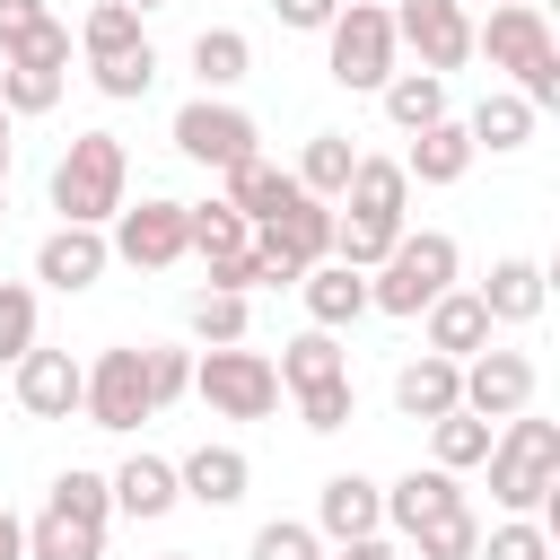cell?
<instances>
[{"mask_svg":"<svg viewBox=\"0 0 560 560\" xmlns=\"http://www.w3.org/2000/svg\"><path fill=\"white\" fill-rule=\"evenodd\" d=\"M472 52H481L490 70H508V88H516L534 114L560 105V35H551L542 0H499L490 18H472Z\"/></svg>","mask_w":560,"mask_h":560,"instance_id":"obj_1","label":"cell"},{"mask_svg":"<svg viewBox=\"0 0 560 560\" xmlns=\"http://www.w3.org/2000/svg\"><path fill=\"white\" fill-rule=\"evenodd\" d=\"M490 499L508 508V516H542V499L560 490V420H542L534 402L525 411H508L499 429H490Z\"/></svg>","mask_w":560,"mask_h":560,"instance_id":"obj_2","label":"cell"},{"mask_svg":"<svg viewBox=\"0 0 560 560\" xmlns=\"http://www.w3.org/2000/svg\"><path fill=\"white\" fill-rule=\"evenodd\" d=\"M52 210L70 219V228H105L122 201H131V149L114 140V131H79L61 158H52Z\"/></svg>","mask_w":560,"mask_h":560,"instance_id":"obj_3","label":"cell"},{"mask_svg":"<svg viewBox=\"0 0 560 560\" xmlns=\"http://www.w3.org/2000/svg\"><path fill=\"white\" fill-rule=\"evenodd\" d=\"M455 271H464V245L446 228H402L385 245V262L368 271V315H402L411 324L438 289H455Z\"/></svg>","mask_w":560,"mask_h":560,"instance_id":"obj_4","label":"cell"},{"mask_svg":"<svg viewBox=\"0 0 560 560\" xmlns=\"http://www.w3.org/2000/svg\"><path fill=\"white\" fill-rule=\"evenodd\" d=\"M402 44H394V9L385 0H341V18L324 26V79L350 96H376L394 79Z\"/></svg>","mask_w":560,"mask_h":560,"instance_id":"obj_5","label":"cell"},{"mask_svg":"<svg viewBox=\"0 0 560 560\" xmlns=\"http://www.w3.org/2000/svg\"><path fill=\"white\" fill-rule=\"evenodd\" d=\"M192 394L210 402V420H271L280 411V368L245 341H210L192 359Z\"/></svg>","mask_w":560,"mask_h":560,"instance_id":"obj_6","label":"cell"},{"mask_svg":"<svg viewBox=\"0 0 560 560\" xmlns=\"http://www.w3.org/2000/svg\"><path fill=\"white\" fill-rule=\"evenodd\" d=\"M79 420L88 429H140V420H158V394H149V368H140V341H114V350H96L88 359V394H79Z\"/></svg>","mask_w":560,"mask_h":560,"instance_id":"obj_7","label":"cell"},{"mask_svg":"<svg viewBox=\"0 0 560 560\" xmlns=\"http://www.w3.org/2000/svg\"><path fill=\"white\" fill-rule=\"evenodd\" d=\"M254 140H262V122H254L245 105H228V96H184V105H175V149H184L192 166H210V175L262 158Z\"/></svg>","mask_w":560,"mask_h":560,"instance_id":"obj_8","label":"cell"},{"mask_svg":"<svg viewBox=\"0 0 560 560\" xmlns=\"http://www.w3.org/2000/svg\"><path fill=\"white\" fill-rule=\"evenodd\" d=\"M105 245H114V262H131V271H175V262H184V201H166V192H149L140 210L122 201V210L105 219Z\"/></svg>","mask_w":560,"mask_h":560,"instance_id":"obj_9","label":"cell"},{"mask_svg":"<svg viewBox=\"0 0 560 560\" xmlns=\"http://www.w3.org/2000/svg\"><path fill=\"white\" fill-rule=\"evenodd\" d=\"M394 44L420 52V70H464L472 61V9L464 0H394Z\"/></svg>","mask_w":560,"mask_h":560,"instance_id":"obj_10","label":"cell"},{"mask_svg":"<svg viewBox=\"0 0 560 560\" xmlns=\"http://www.w3.org/2000/svg\"><path fill=\"white\" fill-rule=\"evenodd\" d=\"M332 210L359 219V228L402 236V228H411V175H402V158H368V149H359V166H350V184H341Z\"/></svg>","mask_w":560,"mask_h":560,"instance_id":"obj_11","label":"cell"},{"mask_svg":"<svg viewBox=\"0 0 560 560\" xmlns=\"http://www.w3.org/2000/svg\"><path fill=\"white\" fill-rule=\"evenodd\" d=\"M9 385H18V411L26 420H70L79 411V394H88V359H70V350H26L18 368H9Z\"/></svg>","mask_w":560,"mask_h":560,"instance_id":"obj_12","label":"cell"},{"mask_svg":"<svg viewBox=\"0 0 560 560\" xmlns=\"http://www.w3.org/2000/svg\"><path fill=\"white\" fill-rule=\"evenodd\" d=\"M534 385H542V376H534V359H525V350H499V341H490V350H472V359H464V411H481V420L525 411V402H534Z\"/></svg>","mask_w":560,"mask_h":560,"instance_id":"obj_13","label":"cell"},{"mask_svg":"<svg viewBox=\"0 0 560 560\" xmlns=\"http://www.w3.org/2000/svg\"><path fill=\"white\" fill-rule=\"evenodd\" d=\"M105 262H114L105 228H70V219H61V228L35 245V280H44V289H61V298L96 289V280H105Z\"/></svg>","mask_w":560,"mask_h":560,"instance_id":"obj_14","label":"cell"},{"mask_svg":"<svg viewBox=\"0 0 560 560\" xmlns=\"http://www.w3.org/2000/svg\"><path fill=\"white\" fill-rule=\"evenodd\" d=\"M175 490L192 499V508H236L245 490H254V464H245V446H228V438H210V446H192V455H175Z\"/></svg>","mask_w":560,"mask_h":560,"instance_id":"obj_15","label":"cell"},{"mask_svg":"<svg viewBox=\"0 0 560 560\" xmlns=\"http://www.w3.org/2000/svg\"><path fill=\"white\" fill-rule=\"evenodd\" d=\"M105 490H114V516H131V525H158V516H175L184 508V490H175V455H122L114 472H105Z\"/></svg>","mask_w":560,"mask_h":560,"instance_id":"obj_16","label":"cell"},{"mask_svg":"<svg viewBox=\"0 0 560 560\" xmlns=\"http://www.w3.org/2000/svg\"><path fill=\"white\" fill-rule=\"evenodd\" d=\"M472 158H481V149H472V131H464L455 114H438V122H420V131H411L402 175H411L420 192H446V184H464V175H472Z\"/></svg>","mask_w":560,"mask_h":560,"instance_id":"obj_17","label":"cell"},{"mask_svg":"<svg viewBox=\"0 0 560 560\" xmlns=\"http://www.w3.org/2000/svg\"><path fill=\"white\" fill-rule=\"evenodd\" d=\"M472 298H481V315H490V324H534V315L551 306V271H542L534 254H499V262H490V280H481Z\"/></svg>","mask_w":560,"mask_h":560,"instance_id":"obj_18","label":"cell"},{"mask_svg":"<svg viewBox=\"0 0 560 560\" xmlns=\"http://www.w3.org/2000/svg\"><path fill=\"white\" fill-rule=\"evenodd\" d=\"M411 324H420V341H429L438 359H472V350H490V332H499V324L481 315V298H472V289H438Z\"/></svg>","mask_w":560,"mask_h":560,"instance_id":"obj_19","label":"cell"},{"mask_svg":"<svg viewBox=\"0 0 560 560\" xmlns=\"http://www.w3.org/2000/svg\"><path fill=\"white\" fill-rule=\"evenodd\" d=\"M298 298H306V324H324V332H350L359 315H368V271H350V262H306L298 271Z\"/></svg>","mask_w":560,"mask_h":560,"instance_id":"obj_20","label":"cell"},{"mask_svg":"<svg viewBox=\"0 0 560 560\" xmlns=\"http://www.w3.org/2000/svg\"><path fill=\"white\" fill-rule=\"evenodd\" d=\"M464 402V359H438V350H420V359H402V376H394V411L402 420H446Z\"/></svg>","mask_w":560,"mask_h":560,"instance_id":"obj_21","label":"cell"},{"mask_svg":"<svg viewBox=\"0 0 560 560\" xmlns=\"http://www.w3.org/2000/svg\"><path fill=\"white\" fill-rule=\"evenodd\" d=\"M376 525H385V481L332 472V481L315 490V534H324V542H350V534H376Z\"/></svg>","mask_w":560,"mask_h":560,"instance_id":"obj_22","label":"cell"},{"mask_svg":"<svg viewBox=\"0 0 560 560\" xmlns=\"http://www.w3.org/2000/svg\"><path fill=\"white\" fill-rule=\"evenodd\" d=\"M464 472H438V464H411L402 481H385V534L402 542L411 525H429V516H446V508H464V490H455Z\"/></svg>","mask_w":560,"mask_h":560,"instance_id":"obj_23","label":"cell"},{"mask_svg":"<svg viewBox=\"0 0 560 560\" xmlns=\"http://www.w3.org/2000/svg\"><path fill=\"white\" fill-rule=\"evenodd\" d=\"M254 236H262L271 254H289V262L306 271V262H324V254H332V201L298 192V201H289V210H271V219H262Z\"/></svg>","mask_w":560,"mask_h":560,"instance_id":"obj_24","label":"cell"},{"mask_svg":"<svg viewBox=\"0 0 560 560\" xmlns=\"http://www.w3.org/2000/svg\"><path fill=\"white\" fill-rule=\"evenodd\" d=\"M534 122H542V114H534V105H525L516 88H490V96H481V105L464 114V131H472V149H490V158H516V149L534 140Z\"/></svg>","mask_w":560,"mask_h":560,"instance_id":"obj_25","label":"cell"},{"mask_svg":"<svg viewBox=\"0 0 560 560\" xmlns=\"http://www.w3.org/2000/svg\"><path fill=\"white\" fill-rule=\"evenodd\" d=\"M298 192H306V184H298L289 166H271V158H245V166H228V175H219V201H236L254 228H262L271 210H289Z\"/></svg>","mask_w":560,"mask_h":560,"instance_id":"obj_26","label":"cell"},{"mask_svg":"<svg viewBox=\"0 0 560 560\" xmlns=\"http://www.w3.org/2000/svg\"><path fill=\"white\" fill-rule=\"evenodd\" d=\"M245 245H254V219H245L236 201H184V254L228 262V254H245Z\"/></svg>","mask_w":560,"mask_h":560,"instance_id":"obj_27","label":"cell"},{"mask_svg":"<svg viewBox=\"0 0 560 560\" xmlns=\"http://www.w3.org/2000/svg\"><path fill=\"white\" fill-rule=\"evenodd\" d=\"M184 61H192V79H201V96H228V88H245V70H254V44H245L236 26H201Z\"/></svg>","mask_w":560,"mask_h":560,"instance_id":"obj_28","label":"cell"},{"mask_svg":"<svg viewBox=\"0 0 560 560\" xmlns=\"http://www.w3.org/2000/svg\"><path fill=\"white\" fill-rule=\"evenodd\" d=\"M26 560H105V525H88V516L44 499V516L26 525Z\"/></svg>","mask_w":560,"mask_h":560,"instance_id":"obj_29","label":"cell"},{"mask_svg":"<svg viewBox=\"0 0 560 560\" xmlns=\"http://www.w3.org/2000/svg\"><path fill=\"white\" fill-rule=\"evenodd\" d=\"M88 79H96V96H114V105H140V96L158 88V44L140 35V44H122V52H96V61H88Z\"/></svg>","mask_w":560,"mask_h":560,"instance_id":"obj_30","label":"cell"},{"mask_svg":"<svg viewBox=\"0 0 560 560\" xmlns=\"http://www.w3.org/2000/svg\"><path fill=\"white\" fill-rule=\"evenodd\" d=\"M376 96H385V122H394L402 140H411L420 122H438V114H446V79H438V70H394Z\"/></svg>","mask_w":560,"mask_h":560,"instance_id":"obj_31","label":"cell"},{"mask_svg":"<svg viewBox=\"0 0 560 560\" xmlns=\"http://www.w3.org/2000/svg\"><path fill=\"white\" fill-rule=\"evenodd\" d=\"M271 368H280V394H298V385H324V376H341V368H350V350H341V332L306 324V332H298V341L271 359Z\"/></svg>","mask_w":560,"mask_h":560,"instance_id":"obj_32","label":"cell"},{"mask_svg":"<svg viewBox=\"0 0 560 560\" xmlns=\"http://www.w3.org/2000/svg\"><path fill=\"white\" fill-rule=\"evenodd\" d=\"M472 551H481V516H472V499L402 534V560H472Z\"/></svg>","mask_w":560,"mask_h":560,"instance_id":"obj_33","label":"cell"},{"mask_svg":"<svg viewBox=\"0 0 560 560\" xmlns=\"http://www.w3.org/2000/svg\"><path fill=\"white\" fill-rule=\"evenodd\" d=\"M350 166H359V149H350V131H315L306 149H298V184L315 192V201H341V184H350Z\"/></svg>","mask_w":560,"mask_h":560,"instance_id":"obj_34","label":"cell"},{"mask_svg":"<svg viewBox=\"0 0 560 560\" xmlns=\"http://www.w3.org/2000/svg\"><path fill=\"white\" fill-rule=\"evenodd\" d=\"M184 324H192L201 350H210V341H245V332H254V298H245V289H192Z\"/></svg>","mask_w":560,"mask_h":560,"instance_id":"obj_35","label":"cell"},{"mask_svg":"<svg viewBox=\"0 0 560 560\" xmlns=\"http://www.w3.org/2000/svg\"><path fill=\"white\" fill-rule=\"evenodd\" d=\"M481 455H490V420H481V411L455 402L446 420H429V464H438V472H472Z\"/></svg>","mask_w":560,"mask_h":560,"instance_id":"obj_36","label":"cell"},{"mask_svg":"<svg viewBox=\"0 0 560 560\" xmlns=\"http://www.w3.org/2000/svg\"><path fill=\"white\" fill-rule=\"evenodd\" d=\"M289 402H298V429H315V438H332V429H350V420H359V385H350V368H341V376H324V385H298Z\"/></svg>","mask_w":560,"mask_h":560,"instance_id":"obj_37","label":"cell"},{"mask_svg":"<svg viewBox=\"0 0 560 560\" xmlns=\"http://www.w3.org/2000/svg\"><path fill=\"white\" fill-rule=\"evenodd\" d=\"M70 88V70H44V61H0V105L9 114H52Z\"/></svg>","mask_w":560,"mask_h":560,"instance_id":"obj_38","label":"cell"},{"mask_svg":"<svg viewBox=\"0 0 560 560\" xmlns=\"http://www.w3.org/2000/svg\"><path fill=\"white\" fill-rule=\"evenodd\" d=\"M35 324H44L35 280H0V368H18V359L35 350Z\"/></svg>","mask_w":560,"mask_h":560,"instance_id":"obj_39","label":"cell"},{"mask_svg":"<svg viewBox=\"0 0 560 560\" xmlns=\"http://www.w3.org/2000/svg\"><path fill=\"white\" fill-rule=\"evenodd\" d=\"M472 560H551V525L542 516H499V525H481Z\"/></svg>","mask_w":560,"mask_h":560,"instance_id":"obj_40","label":"cell"},{"mask_svg":"<svg viewBox=\"0 0 560 560\" xmlns=\"http://www.w3.org/2000/svg\"><path fill=\"white\" fill-rule=\"evenodd\" d=\"M70 35H79V52H88V61H96V52H122V44H140V9H122V0H96V9H88Z\"/></svg>","mask_w":560,"mask_h":560,"instance_id":"obj_41","label":"cell"},{"mask_svg":"<svg viewBox=\"0 0 560 560\" xmlns=\"http://www.w3.org/2000/svg\"><path fill=\"white\" fill-rule=\"evenodd\" d=\"M52 508H70V516H88V525H114V490H105V472H88V464L52 472Z\"/></svg>","mask_w":560,"mask_h":560,"instance_id":"obj_42","label":"cell"},{"mask_svg":"<svg viewBox=\"0 0 560 560\" xmlns=\"http://www.w3.org/2000/svg\"><path fill=\"white\" fill-rule=\"evenodd\" d=\"M140 368H149V394H158V411L192 394V350H175V341H140Z\"/></svg>","mask_w":560,"mask_h":560,"instance_id":"obj_43","label":"cell"},{"mask_svg":"<svg viewBox=\"0 0 560 560\" xmlns=\"http://www.w3.org/2000/svg\"><path fill=\"white\" fill-rule=\"evenodd\" d=\"M254 560H324V534L298 516H271V525H254Z\"/></svg>","mask_w":560,"mask_h":560,"instance_id":"obj_44","label":"cell"},{"mask_svg":"<svg viewBox=\"0 0 560 560\" xmlns=\"http://www.w3.org/2000/svg\"><path fill=\"white\" fill-rule=\"evenodd\" d=\"M44 18H52L44 0H0V52H18V44H26L35 26H44Z\"/></svg>","mask_w":560,"mask_h":560,"instance_id":"obj_45","label":"cell"},{"mask_svg":"<svg viewBox=\"0 0 560 560\" xmlns=\"http://www.w3.org/2000/svg\"><path fill=\"white\" fill-rule=\"evenodd\" d=\"M271 9H280V26H289V35H324V26L341 18V0H271Z\"/></svg>","mask_w":560,"mask_h":560,"instance_id":"obj_46","label":"cell"},{"mask_svg":"<svg viewBox=\"0 0 560 560\" xmlns=\"http://www.w3.org/2000/svg\"><path fill=\"white\" fill-rule=\"evenodd\" d=\"M332 560H402V542L376 525V534H350V542H332Z\"/></svg>","mask_w":560,"mask_h":560,"instance_id":"obj_47","label":"cell"},{"mask_svg":"<svg viewBox=\"0 0 560 560\" xmlns=\"http://www.w3.org/2000/svg\"><path fill=\"white\" fill-rule=\"evenodd\" d=\"M0 560H26V525H18L9 508H0Z\"/></svg>","mask_w":560,"mask_h":560,"instance_id":"obj_48","label":"cell"},{"mask_svg":"<svg viewBox=\"0 0 560 560\" xmlns=\"http://www.w3.org/2000/svg\"><path fill=\"white\" fill-rule=\"evenodd\" d=\"M122 9H140V18H158V9H166V0H122Z\"/></svg>","mask_w":560,"mask_h":560,"instance_id":"obj_49","label":"cell"},{"mask_svg":"<svg viewBox=\"0 0 560 560\" xmlns=\"http://www.w3.org/2000/svg\"><path fill=\"white\" fill-rule=\"evenodd\" d=\"M9 158H18V149H0V192H9Z\"/></svg>","mask_w":560,"mask_h":560,"instance_id":"obj_50","label":"cell"},{"mask_svg":"<svg viewBox=\"0 0 560 560\" xmlns=\"http://www.w3.org/2000/svg\"><path fill=\"white\" fill-rule=\"evenodd\" d=\"M9 122H18V114H9V105H0V149H9Z\"/></svg>","mask_w":560,"mask_h":560,"instance_id":"obj_51","label":"cell"},{"mask_svg":"<svg viewBox=\"0 0 560 560\" xmlns=\"http://www.w3.org/2000/svg\"><path fill=\"white\" fill-rule=\"evenodd\" d=\"M158 560H192V551H158Z\"/></svg>","mask_w":560,"mask_h":560,"instance_id":"obj_52","label":"cell"},{"mask_svg":"<svg viewBox=\"0 0 560 560\" xmlns=\"http://www.w3.org/2000/svg\"><path fill=\"white\" fill-rule=\"evenodd\" d=\"M464 9H499V0H464Z\"/></svg>","mask_w":560,"mask_h":560,"instance_id":"obj_53","label":"cell"},{"mask_svg":"<svg viewBox=\"0 0 560 560\" xmlns=\"http://www.w3.org/2000/svg\"><path fill=\"white\" fill-rule=\"evenodd\" d=\"M0 219H9V192H0Z\"/></svg>","mask_w":560,"mask_h":560,"instance_id":"obj_54","label":"cell"},{"mask_svg":"<svg viewBox=\"0 0 560 560\" xmlns=\"http://www.w3.org/2000/svg\"><path fill=\"white\" fill-rule=\"evenodd\" d=\"M385 9H394V0H385Z\"/></svg>","mask_w":560,"mask_h":560,"instance_id":"obj_55","label":"cell"}]
</instances>
